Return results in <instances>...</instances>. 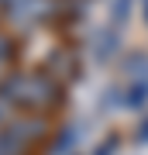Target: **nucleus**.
Returning a JSON list of instances; mask_svg holds the SVG:
<instances>
[{
    "mask_svg": "<svg viewBox=\"0 0 148 155\" xmlns=\"http://www.w3.org/2000/svg\"><path fill=\"white\" fill-rule=\"evenodd\" d=\"M0 97L14 107L17 114H48L62 97V83L48 69H24L14 66L0 79Z\"/></svg>",
    "mask_w": 148,
    "mask_h": 155,
    "instance_id": "f257e3e1",
    "label": "nucleus"
},
{
    "mask_svg": "<svg viewBox=\"0 0 148 155\" xmlns=\"http://www.w3.org/2000/svg\"><path fill=\"white\" fill-rule=\"evenodd\" d=\"M66 14V0H0V21L7 31H38Z\"/></svg>",
    "mask_w": 148,
    "mask_h": 155,
    "instance_id": "f03ea898",
    "label": "nucleus"
},
{
    "mask_svg": "<svg viewBox=\"0 0 148 155\" xmlns=\"http://www.w3.org/2000/svg\"><path fill=\"white\" fill-rule=\"evenodd\" d=\"M121 110H145L148 107V55H131L124 66V86H121V97H117Z\"/></svg>",
    "mask_w": 148,
    "mask_h": 155,
    "instance_id": "7ed1b4c3",
    "label": "nucleus"
},
{
    "mask_svg": "<svg viewBox=\"0 0 148 155\" xmlns=\"http://www.w3.org/2000/svg\"><path fill=\"white\" fill-rule=\"evenodd\" d=\"M17 66V41L7 28H0V79Z\"/></svg>",
    "mask_w": 148,
    "mask_h": 155,
    "instance_id": "20e7f679",
    "label": "nucleus"
},
{
    "mask_svg": "<svg viewBox=\"0 0 148 155\" xmlns=\"http://www.w3.org/2000/svg\"><path fill=\"white\" fill-rule=\"evenodd\" d=\"M93 155H117V138H107L104 145H97Z\"/></svg>",
    "mask_w": 148,
    "mask_h": 155,
    "instance_id": "39448f33",
    "label": "nucleus"
},
{
    "mask_svg": "<svg viewBox=\"0 0 148 155\" xmlns=\"http://www.w3.org/2000/svg\"><path fill=\"white\" fill-rule=\"evenodd\" d=\"M134 141H138V145H148V117H145L141 124H138V131H134Z\"/></svg>",
    "mask_w": 148,
    "mask_h": 155,
    "instance_id": "423d86ee",
    "label": "nucleus"
},
{
    "mask_svg": "<svg viewBox=\"0 0 148 155\" xmlns=\"http://www.w3.org/2000/svg\"><path fill=\"white\" fill-rule=\"evenodd\" d=\"M145 21H148V0H145Z\"/></svg>",
    "mask_w": 148,
    "mask_h": 155,
    "instance_id": "0eeeda50",
    "label": "nucleus"
}]
</instances>
